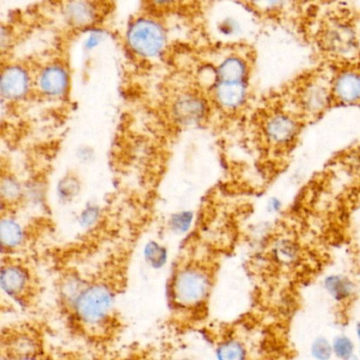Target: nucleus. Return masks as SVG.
Instances as JSON below:
<instances>
[{"mask_svg":"<svg viewBox=\"0 0 360 360\" xmlns=\"http://www.w3.org/2000/svg\"><path fill=\"white\" fill-rule=\"evenodd\" d=\"M116 294L108 283L86 285L72 304L76 319L88 329L101 328L111 319Z\"/></svg>","mask_w":360,"mask_h":360,"instance_id":"nucleus-1","label":"nucleus"},{"mask_svg":"<svg viewBox=\"0 0 360 360\" xmlns=\"http://www.w3.org/2000/svg\"><path fill=\"white\" fill-rule=\"evenodd\" d=\"M211 289V275L200 264H186L171 281V297L180 308L194 309L203 304Z\"/></svg>","mask_w":360,"mask_h":360,"instance_id":"nucleus-2","label":"nucleus"},{"mask_svg":"<svg viewBox=\"0 0 360 360\" xmlns=\"http://www.w3.org/2000/svg\"><path fill=\"white\" fill-rule=\"evenodd\" d=\"M166 42L164 30L156 21L139 19L128 31V44L139 56L156 57L160 54Z\"/></svg>","mask_w":360,"mask_h":360,"instance_id":"nucleus-3","label":"nucleus"},{"mask_svg":"<svg viewBox=\"0 0 360 360\" xmlns=\"http://www.w3.org/2000/svg\"><path fill=\"white\" fill-rule=\"evenodd\" d=\"M264 133L268 143L275 147H285L298 133V124L287 113H275L266 120Z\"/></svg>","mask_w":360,"mask_h":360,"instance_id":"nucleus-4","label":"nucleus"},{"mask_svg":"<svg viewBox=\"0 0 360 360\" xmlns=\"http://www.w3.org/2000/svg\"><path fill=\"white\" fill-rule=\"evenodd\" d=\"M0 285L6 295L19 300L25 297L31 287V275L21 264H4L0 274Z\"/></svg>","mask_w":360,"mask_h":360,"instance_id":"nucleus-5","label":"nucleus"},{"mask_svg":"<svg viewBox=\"0 0 360 360\" xmlns=\"http://www.w3.org/2000/svg\"><path fill=\"white\" fill-rule=\"evenodd\" d=\"M173 114L180 124L194 126L204 120L206 103L200 96L194 94L181 95L173 103Z\"/></svg>","mask_w":360,"mask_h":360,"instance_id":"nucleus-6","label":"nucleus"},{"mask_svg":"<svg viewBox=\"0 0 360 360\" xmlns=\"http://www.w3.org/2000/svg\"><path fill=\"white\" fill-rule=\"evenodd\" d=\"M37 86L44 96L50 98L63 96L69 88L68 72L61 65H49L40 72L37 78Z\"/></svg>","mask_w":360,"mask_h":360,"instance_id":"nucleus-7","label":"nucleus"},{"mask_svg":"<svg viewBox=\"0 0 360 360\" xmlns=\"http://www.w3.org/2000/svg\"><path fill=\"white\" fill-rule=\"evenodd\" d=\"M0 90L4 99L10 101H20L30 90V77L21 67L11 65L2 72Z\"/></svg>","mask_w":360,"mask_h":360,"instance_id":"nucleus-8","label":"nucleus"},{"mask_svg":"<svg viewBox=\"0 0 360 360\" xmlns=\"http://www.w3.org/2000/svg\"><path fill=\"white\" fill-rule=\"evenodd\" d=\"M216 103L225 110H236L244 103L247 88L244 82H219L213 90Z\"/></svg>","mask_w":360,"mask_h":360,"instance_id":"nucleus-9","label":"nucleus"},{"mask_svg":"<svg viewBox=\"0 0 360 360\" xmlns=\"http://www.w3.org/2000/svg\"><path fill=\"white\" fill-rule=\"evenodd\" d=\"M334 95L345 103L360 101V74L347 71L338 75L334 82Z\"/></svg>","mask_w":360,"mask_h":360,"instance_id":"nucleus-10","label":"nucleus"},{"mask_svg":"<svg viewBox=\"0 0 360 360\" xmlns=\"http://www.w3.org/2000/svg\"><path fill=\"white\" fill-rule=\"evenodd\" d=\"M0 236L4 250H15L23 245L25 232L21 224L11 216H2L0 224Z\"/></svg>","mask_w":360,"mask_h":360,"instance_id":"nucleus-11","label":"nucleus"},{"mask_svg":"<svg viewBox=\"0 0 360 360\" xmlns=\"http://www.w3.org/2000/svg\"><path fill=\"white\" fill-rule=\"evenodd\" d=\"M329 99V93L325 86L318 84H313L304 89L300 101L304 109L308 113H319L325 109Z\"/></svg>","mask_w":360,"mask_h":360,"instance_id":"nucleus-12","label":"nucleus"},{"mask_svg":"<svg viewBox=\"0 0 360 360\" xmlns=\"http://www.w3.org/2000/svg\"><path fill=\"white\" fill-rule=\"evenodd\" d=\"M247 63L240 57H228L218 68L217 75L222 82H244Z\"/></svg>","mask_w":360,"mask_h":360,"instance_id":"nucleus-13","label":"nucleus"},{"mask_svg":"<svg viewBox=\"0 0 360 360\" xmlns=\"http://www.w3.org/2000/svg\"><path fill=\"white\" fill-rule=\"evenodd\" d=\"M325 289L333 300L344 302L350 300L353 294V285L351 281L342 276H331L325 281Z\"/></svg>","mask_w":360,"mask_h":360,"instance_id":"nucleus-14","label":"nucleus"},{"mask_svg":"<svg viewBox=\"0 0 360 360\" xmlns=\"http://www.w3.org/2000/svg\"><path fill=\"white\" fill-rule=\"evenodd\" d=\"M0 191H1L2 202L6 203L8 205L18 202L23 196V190L20 182L12 175L2 176Z\"/></svg>","mask_w":360,"mask_h":360,"instance_id":"nucleus-15","label":"nucleus"},{"mask_svg":"<svg viewBox=\"0 0 360 360\" xmlns=\"http://www.w3.org/2000/svg\"><path fill=\"white\" fill-rule=\"evenodd\" d=\"M218 360H247L244 345L237 340H228L217 349Z\"/></svg>","mask_w":360,"mask_h":360,"instance_id":"nucleus-16","label":"nucleus"},{"mask_svg":"<svg viewBox=\"0 0 360 360\" xmlns=\"http://www.w3.org/2000/svg\"><path fill=\"white\" fill-rule=\"evenodd\" d=\"M68 17L74 25H89L93 20L92 6L87 2H73L68 8Z\"/></svg>","mask_w":360,"mask_h":360,"instance_id":"nucleus-17","label":"nucleus"},{"mask_svg":"<svg viewBox=\"0 0 360 360\" xmlns=\"http://www.w3.org/2000/svg\"><path fill=\"white\" fill-rule=\"evenodd\" d=\"M274 255L279 264L290 266L298 259L299 252L295 243L285 239L277 243L274 249Z\"/></svg>","mask_w":360,"mask_h":360,"instance_id":"nucleus-18","label":"nucleus"},{"mask_svg":"<svg viewBox=\"0 0 360 360\" xmlns=\"http://www.w3.org/2000/svg\"><path fill=\"white\" fill-rule=\"evenodd\" d=\"M8 349H10L11 354L27 357L36 352L37 345L29 335H18L10 340Z\"/></svg>","mask_w":360,"mask_h":360,"instance_id":"nucleus-19","label":"nucleus"},{"mask_svg":"<svg viewBox=\"0 0 360 360\" xmlns=\"http://www.w3.org/2000/svg\"><path fill=\"white\" fill-rule=\"evenodd\" d=\"M80 180L72 175H67L58 182L57 195L63 202H70L80 194Z\"/></svg>","mask_w":360,"mask_h":360,"instance_id":"nucleus-20","label":"nucleus"},{"mask_svg":"<svg viewBox=\"0 0 360 360\" xmlns=\"http://www.w3.org/2000/svg\"><path fill=\"white\" fill-rule=\"evenodd\" d=\"M144 257L150 266L154 269H160L164 266L167 260V251L164 247L159 245L156 241H150L144 250Z\"/></svg>","mask_w":360,"mask_h":360,"instance_id":"nucleus-21","label":"nucleus"},{"mask_svg":"<svg viewBox=\"0 0 360 360\" xmlns=\"http://www.w3.org/2000/svg\"><path fill=\"white\" fill-rule=\"evenodd\" d=\"M333 354L340 360L346 359L347 357L354 354L355 346L353 340L349 336L337 335L332 342Z\"/></svg>","mask_w":360,"mask_h":360,"instance_id":"nucleus-22","label":"nucleus"},{"mask_svg":"<svg viewBox=\"0 0 360 360\" xmlns=\"http://www.w3.org/2000/svg\"><path fill=\"white\" fill-rule=\"evenodd\" d=\"M311 354L316 360H330L333 355L332 342L323 336L315 338L311 346Z\"/></svg>","mask_w":360,"mask_h":360,"instance_id":"nucleus-23","label":"nucleus"},{"mask_svg":"<svg viewBox=\"0 0 360 360\" xmlns=\"http://www.w3.org/2000/svg\"><path fill=\"white\" fill-rule=\"evenodd\" d=\"M192 219H194V215L190 212H181V213L175 214L169 220V228L173 232L182 234V233L187 232L188 229L192 226Z\"/></svg>","mask_w":360,"mask_h":360,"instance_id":"nucleus-24","label":"nucleus"},{"mask_svg":"<svg viewBox=\"0 0 360 360\" xmlns=\"http://www.w3.org/2000/svg\"><path fill=\"white\" fill-rule=\"evenodd\" d=\"M101 210L97 205H89L80 214V224L84 228H90L99 221Z\"/></svg>","mask_w":360,"mask_h":360,"instance_id":"nucleus-25","label":"nucleus"},{"mask_svg":"<svg viewBox=\"0 0 360 360\" xmlns=\"http://www.w3.org/2000/svg\"><path fill=\"white\" fill-rule=\"evenodd\" d=\"M262 8L275 10V8H283V6L290 2V0H253Z\"/></svg>","mask_w":360,"mask_h":360,"instance_id":"nucleus-26","label":"nucleus"},{"mask_svg":"<svg viewBox=\"0 0 360 360\" xmlns=\"http://www.w3.org/2000/svg\"><path fill=\"white\" fill-rule=\"evenodd\" d=\"M173 1H175V0H152V2L156 4H169Z\"/></svg>","mask_w":360,"mask_h":360,"instance_id":"nucleus-27","label":"nucleus"},{"mask_svg":"<svg viewBox=\"0 0 360 360\" xmlns=\"http://www.w3.org/2000/svg\"><path fill=\"white\" fill-rule=\"evenodd\" d=\"M355 332H356L357 338H359L360 342V321H357L356 328H355Z\"/></svg>","mask_w":360,"mask_h":360,"instance_id":"nucleus-28","label":"nucleus"},{"mask_svg":"<svg viewBox=\"0 0 360 360\" xmlns=\"http://www.w3.org/2000/svg\"><path fill=\"white\" fill-rule=\"evenodd\" d=\"M344 360H359V359H357L356 355L353 354L351 355V356L347 357V359Z\"/></svg>","mask_w":360,"mask_h":360,"instance_id":"nucleus-29","label":"nucleus"},{"mask_svg":"<svg viewBox=\"0 0 360 360\" xmlns=\"http://www.w3.org/2000/svg\"><path fill=\"white\" fill-rule=\"evenodd\" d=\"M180 360H188V359H180Z\"/></svg>","mask_w":360,"mask_h":360,"instance_id":"nucleus-30","label":"nucleus"}]
</instances>
